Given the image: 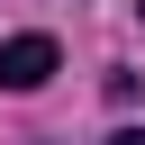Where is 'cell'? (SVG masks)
<instances>
[{
  "mask_svg": "<svg viewBox=\"0 0 145 145\" xmlns=\"http://www.w3.org/2000/svg\"><path fill=\"white\" fill-rule=\"evenodd\" d=\"M54 63H63L54 36H9V45H0V91H45Z\"/></svg>",
  "mask_w": 145,
  "mask_h": 145,
  "instance_id": "obj_1",
  "label": "cell"
},
{
  "mask_svg": "<svg viewBox=\"0 0 145 145\" xmlns=\"http://www.w3.org/2000/svg\"><path fill=\"white\" fill-rule=\"evenodd\" d=\"M109 145H145V127H118V136H109Z\"/></svg>",
  "mask_w": 145,
  "mask_h": 145,
  "instance_id": "obj_2",
  "label": "cell"
},
{
  "mask_svg": "<svg viewBox=\"0 0 145 145\" xmlns=\"http://www.w3.org/2000/svg\"><path fill=\"white\" fill-rule=\"evenodd\" d=\"M136 9H145V0H136Z\"/></svg>",
  "mask_w": 145,
  "mask_h": 145,
  "instance_id": "obj_3",
  "label": "cell"
}]
</instances>
